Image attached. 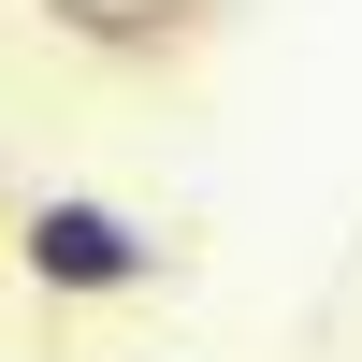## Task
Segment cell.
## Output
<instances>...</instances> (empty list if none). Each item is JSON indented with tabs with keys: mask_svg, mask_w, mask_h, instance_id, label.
I'll list each match as a JSON object with an SVG mask.
<instances>
[{
	"mask_svg": "<svg viewBox=\"0 0 362 362\" xmlns=\"http://www.w3.org/2000/svg\"><path fill=\"white\" fill-rule=\"evenodd\" d=\"M0 247H15V276L44 290V305H145V290L174 276V247L131 203H102V189H29Z\"/></svg>",
	"mask_w": 362,
	"mask_h": 362,
	"instance_id": "obj_1",
	"label": "cell"
},
{
	"mask_svg": "<svg viewBox=\"0 0 362 362\" xmlns=\"http://www.w3.org/2000/svg\"><path fill=\"white\" fill-rule=\"evenodd\" d=\"M44 29L87 44V58H174L203 15H189V0H44Z\"/></svg>",
	"mask_w": 362,
	"mask_h": 362,
	"instance_id": "obj_2",
	"label": "cell"
}]
</instances>
